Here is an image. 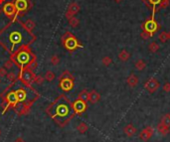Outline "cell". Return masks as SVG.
<instances>
[{
    "mask_svg": "<svg viewBox=\"0 0 170 142\" xmlns=\"http://www.w3.org/2000/svg\"><path fill=\"white\" fill-rule=\"evenodd\" d=\"M36 36L32 31L25 27L24 22L15 16L2 30H0V46L10 56L24 47H29L35 42Z\"/></svg>",
    "mask_w": 170,
    "mask_h": 142,
    "instance_id": "6da1fadb",
    "label": "cell"
},
{
    "mask_svg": "<svg viewBox=\"0 0 170 142\" xmlns=\"http://www.w3.org/2000/svg\"><path fill=\"white\" fill-rule=\"evenodd\" d=\"M47 114L56 121L59 126H64L75 115L70 99L65 94L58 96L46 108Z\"/></svg>",
    "mask_w": 170,
    "mask_h": 142,
    "instance_id": "7a4b0ae2",
    "label": "cell"
},
{
    "mask_svg": "<svg viewBox=\"0 0 170 142\" xmlns=\"http://www.w3.org/2000/svg\"><path fill=\"white\" fill-rule=\"evenodd\" d=\"M10 59L14 65L20 68V70L24 69V68L34 70L35 67L37 66L36 65V57L29 47H24V48L20 49L19 51L12 55Z\"/></svg>",
    "mask_w": 170,
    "mask_h": 142,
    "instance_id": "3957f363",
    "label": "cell"
},
{
    "mask_svg": "<svg viewBox=\"0 0 170 142\" xmlns=\"http://www.w3.org/2000/svg\"><path fill=\"white\" fill-rule=\"evenodd\" d=\"M62 44L70 52H73L78 48H83V45L71 32H67L65 35L62 36Z\"/></svg>",
    "mask_w": 170,
    "mask_h": 142,
    "instance_id": "277c9868",
    "label": "cell"
},
{
    "mask_svg": "<svg viewBox=\"0 0 170 142\" xmlns=\"http://www.w3.org/2000/svg\"><path fill=\"white\" fill-rule=\"evenodd\" d=\"M36 75L33 72V70H30L28 68H24L20 70V73L18 75V79L25 85V87H32V84L34 82Z\"/></svg>",
    "mask_w": 170,
    "mask_h": 142,
    "instance_id": "5b68a950",
    "label": "cell"
},
{
    "mask_svg": "<svg viewBox=\"0 0 170 142\" xmlns=\"http://www.w3.org/2000/svg\"><path fill=\"white\" fill-rule=\"evenodd\" d=\"M154 16H155V14H152L151 18L150 19H147L141 25L142 30L148 32V33L151 35V37L153 36V35L156 33V32L159 30V28H160L159 24H158V23L156 22V20L154 19Z\"/></svg>",
    "mask_w": 170,
    "mask_h": 142,
    "instance_id": "8992f818",
    "label": "cell"
},
{
    "mask_svg": "<svg viewBox=\"0 0 170 142\" xmlns=\"http://www.w3.org/2000/svg\"><path fill=\"white\" fill-rule=\"evenodd\" d=\"M72 106H73L74 113L76 115L83 114L84 112L86 110V108H88V104H86V102H84V100H81L79 99H76L73 103H72Z\"/></svg>",
    "mask_w": 170,
    "mask_h": 142,
    "instance_id": "52a82bcc",
    "label": "cell"
},
{
    "mask_svg": "<svg viewBox=\"0 0 170 142\" xmlns=\"http://www.w3.org/2000/svg\"><path fill=\"white\" fill-rule=\"evenodd\" d=\"M2 10H3V13H4L8 18L13 19L15 16H17V11H16V7H15L14 2H7V3H5L3 5Z\"/></svg>",
    "mask_w": 170,
    "mask_h": 142,
    "instance_id": "ba28073f",
    "label": "cell"
},
{
    "mask_svg": "<svg viewBox=\"0 0 170 142\" xmlns=\"http://www.w3.org/2000/svg\"><path fill=\"white\" fill-rule=\"evenodd\" d=\"M159 87H160L159 82H158L155 78H150L144 84V88L149 93H154L155 91L158 90Z\"/></svg>",
    "mask_w": 170,
    "mask_h": 142,
    "instance_id": "9c48e42d",
    "label": "cell"
},
{
    "mask_svg": "<svg viewBox=\"0 0 170 142\" xmlns=\"http://www.w3.org/2000/svg\"><path fill=\"white\" fill-rule=\"evenodd\" d=\"M14 4H15V7H16L17 16H19V14L26 12L30 7L29 0H15Z\"/></svg>",
    "mask_w": 170,
    "mask_h": 142,
    "instance_id": "30bf717a",
    "label": "cell"
},
{
    "mask_svg": "<svg viewBox=\"0 0 170 142\" xmlns=\"http://www.w3.org/2000/svg\"><path fill=\"white\" fill-rule=\"evenodd\" d=\"M28 88V87H26ZM27 88H19L15 90V93H16V96H17V99H18V102H25L27 103L28 102V96H29V93L27 90Z\"/></svg>",
    "mask_w": 170,
    "mask_h": 142,
    "instance_id": "8fae6325",
    "label": "cell"
},
{
    "mask_svg": "<svg viewBox=\"0 0 170 142\" xmlns=\"http://www.w3.org/2000/svg\"><path fill=\"white\" fill-rule=\"evenodd\" d=\"M153 132H154L153 127L147 126V127H145L143 130H141V132L139 133V138L141 139L142 141L147 142V141L150 140L151 137L153 136Z\"/></svg>",
    "mask_w": 170,
    "mask_h": 142,
    "instance_id": "7c38bea8",
    "label": "cell"
},
{
    "mask_svg": "<svg viewBox=\"0 0 170 142\" xmlns=\"http://www.w3.org/2000/svg\"><path fill=\"white\" fill-rule=\"evenodd\" d=\"M59 87L63 91H70L74 88V79H60Z\"/></svg>",
    "mask_w": 170,
    "mask_h": 142,
    "instance_id": "4fadbf2b",
    "label": "cell"
},
{
    "mask_svg": "<svg viewBox=\"0 0 170 142\" xmlns=\"http://www.w3.org/2000/svg\"><path fill=\"white\" fill-rule=\"evenodd\" d=\"M80 5L76 3V2H72V3L69 5V7H68V10H67V12H66V18L67 19H70L72 18L73 16H75L76 14L79 12L80 11Z\"/></svg>",
    "mask_w": 170,
    "mask_h": 142,
    "instance_id": "5bb4252c",
    "label": "cell"
},
{
    "mask_svg": "<svg viewBox=\"0 0 170 142\" xmlns=\"http://www.w3.org/2000/svg\"><path fill=\"white\" fill-rule=\"evenodd\" d=\"M161 1H162V0H142L143 3H144L149 9L152 10V14H155V12H157L158 5L160 4Z\"/></svg>",
    "mask_w": 170,
    "mask_h": 142,
    "instance_id": "9a60e30c",
    "label": "cell"
},
{
    "mask_svg": "<svg viewBox=\"0 0 170 142\" xmlns=\"http://www.w3.org/2000/svg\"><path fill=\"white\" fill-rule=\"evenodd\" d=\"M101 99V94L98 93L97 90H92L89 93V102L92 103V104H95V103H97L100 102Z\"/></svg>",
    "mask_w": 170,
    "mask_h": 142,
    "instance_id": "2e32d148",
    "label": "cell"
},
{
    "mask_svg": "<svg viewBox=\"0 0 170 142\" xmlns=\"http://www.w3.org/2000/svg\"><path fill=\"white\" fill-rule=\"evenodd\" d=\"M126 82H127V85L131 88H134L138 84V78H137L136 75L134 74H131V75L128 77L127 79H126Z\"/></svg>",
    "mask_w": 170,
    "mask_h": 142,
    "instance_id": "e0dca14e",
    "label": "cell"
},
{
    "mask_svg": "<svg viewBox=\"0 0 170 142\" xmlns=\"http://www.w3.org/2000/svg\"><path fill=\"white\" fill-rule=\"evenodd\" d=\"M123 132L125 133V135L128 136V137H132V136L136 133V128L133 126V124H127L125 125V127L123 128Z\"/></svg>",
    "mask_w": 170,
    "mask_h": 142,
    "instance_id": "ac0fdd59",
    "label": "cell"
},
{
    "mask_svg": "<svg viewBox=\"0 0 170 142\" xmlns=\"http://www.w3.org/2000/svg\"><path fill=\"white\" fill-rule=\"evenodd\" d=\"M118 59L120 60L121 62H127L128 60H129V58H130V54H129V52L127 51V50H121L120 52L118 53Z\"/></svg>",
    "mask_w": 170,
    "mask_h": 142,
    "instance_id": "d6986e66",
    "label": "cell"
},
{
    "mask_svg": "<svg viewBox=\"0 0 170 142\" xmlns=\"http://www.w3.org/2000/svg\"><path fill=\"white\" fill-rule=\"evenodd\" d=\"M157 131L159 132L161 135L165 136L169 133V127L164 125V124H162V123H159L157 125Z\"/></svg>",
    "mask_w": 170,
    "mask_h": 142,
    "instance_id": "ffe728a7",
    "label": "cell"
},
{
    "mask_svg": "<svg viewBox=\"0 0 170 142\" xmlns=\"http://www.w3.org/2000/svg\"><path fill=\"white\" fill-rule=\"evenodd\" d=\"M77 130L81 133V134H85V133L89 130V125L86 122L82 121V122H80L77 125Z\"/></svg>",
    "mask_w": 170,
    "mask_h": 142,
    "instance_id": "44dd1931",
    "label": "cell"
},
{
    "mask_svg": "<svg viewBox=\"0 0 170 142\" xmlns=\"http://www.w3.org/2000/svg\"><path fill=\"white\" fill-rule=\"evenodd\" d=\"M78 99L88 102H89V91L86 90H83L82 91H80L79 94H78Z\"/></svg>",
    "mask_w": 170,
    "mask_h": 142,
    "instance_id": "7402d4cb",
    "label": "cell"
},
{
    "mask_svg": "<svg viewBox=\"0 0 170 142\" xmlns=\"http://www.w3.org/2000/svg\"><path fill=\"white\" fill-rule=\"evenodd\" d=\"M134 67H135V69L137 71H139V72H141L146 68V63L143 60H138L135 62V64H134Z\"/></svg>",
    "mask_w": 170,
    "mask_h": 142,
    "instance_id": "603a6c76",
    "label": "cell"
},
{
    "mask_svg": "<svg viewBox=\"0 0 170 142\" xmlns=\"http://www.w3.org/2000/svg\"><path fill=\"white\" fill-rule=\"evenodd\" d=\"M68 20H69V24H70L71 27H73V28L78 27V26H79V24H80V20L78 19L77 17H75V16H73L72 18L68 19Z\"/></svg>",
    "mask_w": 170,
    "mask_h": 142,
    "instance_id": "cb8c5ba5",
    "label": "cell"
},
{
    "mask_svg": "<svg viewBox=\"0 0 170 142\" xmlns=\"http://www.w3.org/2000/svg\"><path fill=\"white\" fill-rule=\"evenodd\" d=\"M6 78L10 82H16L17 79H18V77H16L14 72H9L7 73V75H6Z\"/></svg>",
    "mask_w": 170,
    "mask_h": 142,
    "instance_id": "d4e9b609",
    "label": "cell"
},
{
    "mask_svg": "<svg viewBox=\"0 0 170 142\" xmlns=\"http://www.w3.org/2000/svg\"><path fill=\"white\" fill-rule=\"evenodd\" d=\"M45 81H48V82H52L54 79H55V74H54L52 71H47L46 74H45V77H44Z\"/></svg>",
    "mask_w": 170,
    "mask_h": 142,
    "instance_id": "484cf974",
    "label": "cell"
},
{
    "mask_svg": "<svg viewBox=\"0 0 170 142\" xmlns=\"http://www.w3.org/2000/svg\"><path fill=\"white\" fill-rule=\"evenodd\" d=\"M160 123H162V124H164V125L170 127V113H167V114L164 115V116H162Z\"/></svg>",
    "mask_w": 170,
    "mask_h": 142,
    "instance_id": "4316f807",
    "label": "cell"
},
{
    "mask_svg": "<svg viewBox=\"0 0 170 142\" xmlns=\"http://www.w3.org/2000/svg\"><path fill=\"white\" fill-rule=\"evenodd\" d=\"M148 49L151 53H156L158 50H159V45H158L156 42H151L149 44Z\"/></svg>",
    "mask_w": 170,
    "mask_h": 142,
    "instance_id": "83f0119b",
    "label": "cell"
},
{
    "mask_svg": "<svg viewBox=\"0 0 170 142\" xmlns=\"http://www.w3.org/2000/svg\"><path fill=\"white\" fill-rule=\"evenodd\" d=\"M75 79L74 76L72 75V74L69 72V71H64V72L61 74V76H60L59 79Z\"/></svg>",
    "mask_w": 170,
    "mask_h": 142,
    "instance_id": "f1b7e54d",
    "label": "cell"
},
{
    "mask_svg": "<svg viewBox=\"0 0 170 142\" xmlns=\"http://www.w3.org/2000/svg\"><path fill=\"white\" fill-rule=\"evenodd\" d=\"M24 25H25V27L28 29L29 31H33V29L35 28V23L30 19L26 20V21L24 22Z\"/></svg>",
    "mask_w": 170,
    "mask_h": 142,
    "instance_id": "f546056e",
    "label": "cell"
},
{
    "mask_svg": "<svg viewBox=\"0 0 170 142\" xmlns=\"http://www.w3.org/2000/svg\"><path fill=\"white\" fill-rule=\"evenodd\" d=\"M170 4V0H162V1L160 2V4L158 5V8H157V11L159 9H165L169 6Z\"/></svg>",
    "mask_w": 170,
    "mask_h": 142,
    "instance_id": "4dcf8cb0",
    "label": "cell"
},
{
    "mask_svg": "<svg viewBox=\"0 0 170 142\" xmlns=\"http://www.w3.org/2000/svg\"><path fill=\"white\" fill-rule=\"evenodd\" d=\"M101 63H103V66L109 67V65L112 63V58L109 57V56H104V57L101 59Z\"/></svg>",
    "mask_w": 170,
    "mask_h": 142,
    "instance_id": "1f68e13d",
    "label": "cell"
},
{
    "mask_svg": "<svg viewBox=\"0 0 170 142\" xmlns=\"http://www.w3.org/2000/svg\"><path fill=\"white\" fill-rule=\"evenodd\" d=\"M158 39H159V41L161 43H166L167 41H168V37H167V33L165 31L161 32V33L159 34V36H158Z\"/></svg>",
    "mask_w": 170,
    "mask_h": 142,
    "instance_id": "d6a6232c",
    "label": "cell"
},
{
    "mask_svg": "<svg viewBox=\"0 0 170 142\" xmlns=\"http://www.w3.org/2000/svg\"><path fill=\"white\" fill-rule=\"evenodd\" d=\"M50 62H51V64H52L53 66H57V65H59V64H60V58H59V56L53 55L52 57H51V59H50Z\"/></svg>",
    "mask_w": 170,
    "mask_h": 142,
    "instance_id": "836d02e7",
    "label": "cell"
},
{
    "mask_svg": "<svg viewBox=\"0 0 170 142\" xmlns=\"http://www.w3.org/2000/svg\"><path fill=\"white\" fill-rule=\"evenodd\" d=\"M44 81H45L44 77H42V76H36L35 79H34V82H35V84H37V85H42V84L44 82Z\"/></svg>",
    "mask_w": 170,
    "mask_h": 142,
    "instance_id": "e575fe53",
    "label": "cell"
},
{
    "mask_svg": "<svg viewBox=\"0 0 170 142\" xmlns=\"http://www.w3.org/2000/svg\"><path fill=\"white\" fill-rule=\"evenodd\" d=\"M13 66H14V63L12 62L11 59H10V60H8V61H6L5 63H4V68H5V69H7V70L12 69V68H13Z\"/></svg>",
    "mask_w": 170,
    "mask_h": 142,
    "instance_id": "d590c367",
    "label": "cell"
},
{
    "mask_svg": "<svg viewBox=\"0 0 170 142\" xmlns=\"http://www.w3.org/2000/svg\"><path fill=\"white\" fill-rule=\"evenodd\" d=\"M140 37H141L143 40H147L148 38H150V37H151V35L149 34L148 32H146V31H142V32H141V34H140Z\"/></svg>",
    "mask_w": 170,
    "mask_h": 142,
    "instance_id": "8d00e7d4",
    "label": "cell"
},
{
    "mask_svg": "<svg viewBox=\"0 0 170 142\" xmlns=\"http://www.w3.org/2000/svg\"><path fill=\"white\" fill-rule=\"evenodd\" d=\"M7 69H5L4 67L0 68V78H2V77H6L7 75Z\"/></svg>",
    "mask_w": 170,
    "mask_h": 142,
    "instance_id": "74e56055",
    "label": "cell"
},
{
    "mask_svg": "<svg viewBox=\"0 0 170 142\" xmlns=\"http://www.w3.org/2000/svg\"><path fill=\"white\" fill-rule=\"evenodd\" d=\"M163 90L165 93H170V82H165L163 85Z\"/></svg>",
    "mask_w": 170,
    "mask_h": 142,
    "instance_id": "f35d334b",
    "label": "cell"
},
{
    "mask_svg": "<svg viewBox=\"0 0 170 142\" xmlns=\"http://www.w3.org/2000/svg\"><path fill=\"white\" fill-rule=\"evenodd\" d=\"M14 142H26L22 137H17L16 139L14 140Z\"/></svg>",
    "mask_w": 170,
    "mask_h": 142,
    "instance_id": "ab89813d",
    "label": "cell"
},
{
    "mask_svg": "<svg viewBox=\"0 0 170 142\" xmlns=\"http://www.w3.org/2000/svg\"><path fill=\"white\" fill-rule=\"evenodd\" d=\"M167 33V37H168V40H170V32H166Z\"/></svg>",
    "mask_w": 170,
    "mask_h": 142,
    "instance_id": "60d3db41",
    "label": "cell"
},
{
    "mask_svg": "<svg viewBox=\"0 0 170 142\" xmlns=\"http://www.w3.org/2000/svg\"><path fill=\"white\" fill-rule=\"evenodd\" d=\"M122 1V0H115V3H120V2Z\"/></svg>",
    "mask_w": 170,
    "mask_h": 142,
    "instance_id": "b9f144b4",
    "label": "cell"
},
{
    "mask_svg": "<svg viewBox=\"0 0 170 142\" xmlns=\"http://www.w3.org/2000/svg\"><path fill=\"white\" fill-rule=\"evenodd\" d=\"M4 1H5V0H0V4H2V3H4Z\"/></svg>",
    "mask_w": 170,
    "mask_h": 142,
    "instance_id": "7bdbcfd3",
    "label": "cell"
},
{
    "mask_svg": "<svg viewBox=\"0 0 170 142\" xmlns=\"http://www.w3.org/2000/svg\"><path fill=\"white\" fill-rule=\"evenodd\" d=\"M3 12V10H2V8L1 7H0V15H1V13Z\"/></svg>",
    "mask_w": 170,
    "mask_h": 142,
    "instance_id": "ee69618b",
    "label": "cell"
},
{
    "mask_svg": "<svg viewBox=\"0 0 170 142\" xmlns=\"http://www.w3.org/2000/svg\"><path fill=\"white\" fill-rule=\"evenodd\" d=\"M0 135H1V129H0Z\"/></svg>",
    "mask_w": 170,
    "mask_h": 142,
    "instance_id": "f6af8a7d",
    "label": "cell"
},
{
    "mask_svg": "<svg viewBox=\"0 0 170 142\" xmlns=\"http://www.w3.org/2000/svg\"><path fill=\"white\" fill-rule=\"evenodd\" d=\"M0 82H1V79H0Z\"/></svg>",
    "mask_w": 170,
    "mask_h": 142,
    "instance_id": "bcb514c9",
    "label": "cell"
}]
</instances>
